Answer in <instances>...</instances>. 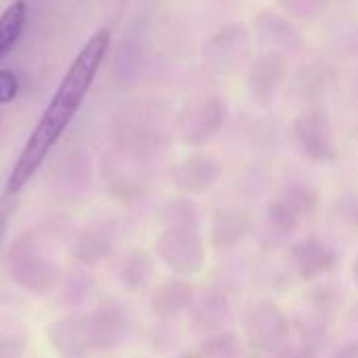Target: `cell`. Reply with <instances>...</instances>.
<instances>
[{"mask_svg":"<svg viewBox=\"0 0 358 358\" xmlns=\"http://www.w3.org/2000/svg\"><path fill=\"white\" fill-rule=\"evenodd\" d=\"M109 44V29H99L78 50L76 59L61 78L57 90L52 92L48 105L44 107L38 124L34 126L19 157L10 168V174L6 178V195H17L19 191H23V187L36 176L55 145L61 141L94 82L107 57Z\"/></svg>","mask_w":358,"mask_h":358,"instance_id":"6da1fadb","label":"cell"},{"mask_svg":"<svg viewBox=\"0 0 358 358\" xmlns=\"http://www.w3.org/2000/svg\"><path fill=\"white\" fill-rule=\"evenodd\" d=\"M27 21V2L15 0L0 15V61L15 48Z\"/></svg>","mask_w":358,"mask_h":358,"instance_id":"7a4b0ae2","label":"cell"},{"mask_svg":"<svg viewBox=\"0 0 358 358\" xmlns=\"http://www.w3.org/2000/svg\"><path fill=\"white\" fill-rule=\"evenodd\" d=\"M19 94V80L10 69H0V105H8Z\"/></svg>","mask_w":358,"mask_h":358,"instance_id":"3957f363","label":"cell"},{"mask_svg":"<svg viewBox=\"0 0 358 358\" xmlns=\"http://www.w3.org/2000/svg\"><path fill=\"white\" fill-rule=\"evenodd\" d=\"M19 355H21V342L0 336V358H19Z\"/></svg>","mask_w":358,"mask_h":358,"instance_id":"277c9868","label":"cell"},{"mask_svg":"<svg viewBox=\"0 0 358 358\" xmlns=\"http://www.w3.org/2000/svg\"><path fill=\"white\" fill-rule=\"evenodd\" d=\"M10 214H13V203H8L6 199H2V201H0V241H2V237H4V233H6Z\"/></svg>","mask_w":358,"mask_h":358,"instance_id":"5b68a950","label":"cell"}]
</instances>
